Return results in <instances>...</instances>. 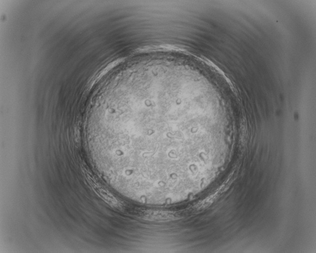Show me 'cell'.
<instances>
[{
	"label": "cell",
	"instance_id": "6da1fadb",
	"mask_svg": "<svg viewBox=\"0 0 316 253\" xmlns=\"http://www.w3.org/2000/svg\"><path fill=\"white\" fill-rule=\"evenodd\" d=\"M141 215L145 219L153 221H169L178 217V215L175 213L162 211H147Z\"/></svg>",
	"mask_w": 316,
	"mask_h": 253
}]
</instances>
